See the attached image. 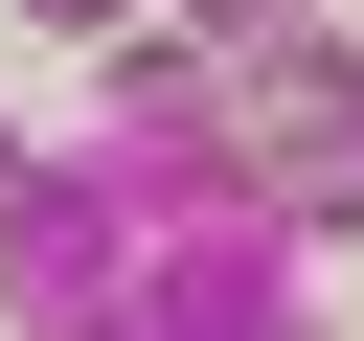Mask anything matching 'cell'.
<instances>
[{"label": "cell", "mask_w": 364, "mask_h": 341, "mask_svg": "<svg viewBox=\"0 0 364 341\" xmlns=\"http://www.w3.org/2000/svg\"><path fill=\"white\" fill-rule=\"evenodd\" d=\"M0 296H23V341H296L318 318L296 296V227L228 159V91L205 114H68L23 159Z\"/></svg>", "instance_id": "obj_1"}, {"label": "cell", "mask_w": 364, "mask_h": 341, "mask_svg": "<svg viewBox=\"0 0 364 341\" xmlns=\"http://www.w3.org/2000/svg\"><path fill=\"white\" fill-rule=\"evenodd\" d=\"M228 159H250V205H273L296 250H364V45H341V23L250 45V68H228Z\"/></svg>", "instance_id": "obj_2"}, {"label": "cell", "mask_w": 364, "mask_h": 341, "mask_svg": "<svg viewBox=\"0 0 364 341\" xmlns=\"http://www.w3.org/2000/svg\"><path fill=\"white\" fill-rule=\"evenodd\" d=\"M296 23H318V0H182L159 45H205V68H250V45H296Z\"/></svg>", "instance_id": "obj_3"}, {"label": "cell", "mask_w": 364, "mask_h": 341, "mask_svg": "<svg viewBox=\"0 0 364 341\" xmlns=\"http://www.w3.org/2000/svg\"><path fill=\"white\" fill-rule=\"evenodd\" d=\"M23 23H68V45H136V0H23Z\"/></svg>", "instance_id": "obj_4"}, {"label": "cell", "mask_w": 364, "mask_h": 341, "mask_svg": "<svg viewBox=\"0 0 364 341\" xmlns=\"http://www.w3.org/2000/svg\"><path fill=\"white\" fill-rule=\"evenodd\" d=\"M0 227H23V136H0Z\"/></svg>", "instance_id": "obj_5"}]
</instances>
